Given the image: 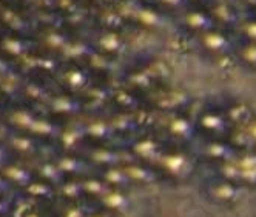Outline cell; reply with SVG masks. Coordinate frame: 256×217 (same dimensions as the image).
<instances>
[{
	"label": "cell",
	"mask_w": 256,
	"mask_h": 217,
	"mask_svg": "<svg viewBox=\"0 0 256 217\" xmlns=\"http://www.w3.org/2000/svg\"><path fill=\"white\" fill-rule=\"evenodd\" d=\"M158 171L162 176V180L170 182H186L190 180L196 171V156L190 154L180 147L166 148L162 153L158 165Z\"/></svg>",
	"instance_id": "1"
},
{
	"label": "cell",
	"mask_w": 256,
	"mask_h": 217,
	"mask_svg": "<svg viewBox=\"0 0 256 217\" xmlns=\"http://www.w3.org/2000/svg\"><path fill=\"white\" fill-rule=\"evenodd\" d=\"M8 188H10V184L0 179V191H2V190H8Z\"/></svg>",
	"instance_id": "22"
},
{
	"label": "cell",
	"mask_w": 256,
	"mask_h": 217,
	"mask_svg": "<svg viewBox=\"0 0 256 217\" xmlns=\"http://www.w3.org/2000/svg\"><path fill=\"white\" fill-rule=\"evenodd\" d=\"M0 160H4V156H2V150H0Z\"/></svg>",
	"instance_id": "24"
},
{
	"label": "cell",
	"mask_w": 256,
	"mask_h": 217,
	"mask_svg": "<svg viewBox=\"0 0 256 217\" xmlns=\"http://www.w3.org/2000/svg\"><path fill=\"white\" fill-rule=\"evenodd\" d=\"M84 180V190H85V196H90L91 199L99 204L100 199L112 190L108 187V184L98 174V176H91V177H85Z\"/></svg>",
	"instance_id": "12"
},
{
	"label": "cell",
	"mask_w": 256,
	"mask_h": 217,
	"mask_svg": "<svg viewBox=\"0 0 256 217\" xmlns=\"http://www.w3.org/2000/svg\"><path fill=\"white\" fill-rule=\"evenodd\" d=\"M16 147L19 150H30L31 148V142H28V140H16Z\"/></svg>",
	"instance_id": "20"
},
{
	"label": "cell",
	"mask_w": 256,
	"mask_h": 217,
	"mask_svg": "<svg viewBox=\"0 0 256 217\" xmlns=\"http://www.w3.org/2000/svg\"><path fill=\"white\" fill-rule=\"evenodd\" d=\"M28 217H38V216H28Z\"/></svg>",
	"instance_id": "25"
},
{
	"label": "cell",
	"mask_w": 256,
	"mask_h": 217,
	"mask_svg": "<svg viewBox=\"0 0 256 217\" xmlns=\"http://www.w3.org/2000/svg\"><path fill=\"white\" fill-rule=\"evenodd\" d=\"M99 176L108 184L110 188L113 190H122V191H130L133 187L130 177H128L124 165H114L108 168H100Z\"/></svg>",
	"instance_id": "10"
},
{
	"label": "cell",
	"mask_w": 256,
	"mask_h": 217,
	"mask_svg": "<svg viewBox=\"0 0 256 217\" xmlns=\"http://www.w3.org/2000/svg\"><path fill=\"white\" fill-rule=\"evenodd\" d=\"M244 128H246V131L248 133L250 139H252L253 143H254V148H256V120L252 119V122H250L247 126H244Z\"/></svg>",
	"instance_id": "19"
},
{
	"label": "cell",
	"mask_w": 256,
	"mask_h": 217,
	"mask_svg": "<svg viewBox=\"0 0 256 217\" xmlns=\"http://www.w3.org/2000/svg\"><path fill=\"white\" fill-rule=\"evenodd\" d=\"M99 207H100V210L113 214V216H120L130 210L132 199L128 196V191L112 188L99 201Z\"/></svg>",
	"instance_id": "7"
},
{
	"label": "cell",
	"mask_w": 256,
	"mask_h": 217,
	"mask_svg": "<svg viewBox=\"0 0 256 217\" xmlns=\"http://www.w3.org/2000/svg\"><path fill=\"white\" fill-rule=\"evenodd\" d=\"M88 217H116V216L110 214V213H106V211H104V210H99V211H96V213H93V214H90Z\"/></svg>",
	"instance_id": "21"
},
{
	"label": "cell",
	"mask_w": 256,
	"mask_h": 217,
	"mask_svg": "<svg viewBox=\"0 0 256 217\" xmlns=\"http://www.w3.org/2000/svg\"><path fill=\"white\" fill-rule=\"evenodd\" d=\"M234 162L240 167V184L244 188H256V150L240 153Z\"/></svg>",
	"instance_id": "8"
},
{
	"label": "cell",
	"mask_w": 256,
	"mask_h": 217,
	"mask_svg": "<svg viewBox=\"0 0 256 217\" xmlns=\"http://www.w3.org/2000/svg\"><path fill=\"white\" fill-rule=\"evenodd\" d=\"M86 159L91 162V165L100 170V168H108V167H114V165H122L126 160H130L132 156L124 157V156H120L119 151L110 150V148H98V150L91 151L90 156H86Z\"/></svg>",
	"instance_id": "9"
},
{
	"label": "cell",
	"mask_w": 256,
	"mask_h": 217,
	"mask_svg": "<svg viewBox=\"0 0 256 217\" xmlns=\"http://www.w3.org/2000/svg\"><path fill=\"white\" fill-rule=\"evenodd\" d=\"M246 188L234 180H227L222 177L213 176L206 179L202 184V193L210 202L221 205V207H232L236 205L244 196Z\"/></svg>",
	"instance_id": "2"
},
{
	"label": "cell",
	"mask_w": 256,
	"mask_h": 217,
	"mask_svg": "<svg viewBox=\"0 0 256 217\" xmlns=\"http://www.w3.org/2000/svg\"><path fill=\"white\" fill-rule=\"evenodd\" d=\"M56 164L65 174H72V176H82L86 174L93 165L88 159L79 157V156H65L59 159Z\"/></svg>",
	"instance_id": "11"
},
{
	"label": "cell",
	"mask_w": 256,
	"mask_h": 217,
	"mask_svg": "<svg viewBox=\"0 0 256 217\" xmlns=\"http://www.w3.org/2000/svg\"><path fill=\"white\" fill-rule=\"evenodd\" d=\"M238 153L233 145L227 139H213L206 140L200 148V159L206 160L212 167L233 162L238 157Z\"/></svg>",
	"instance_id": "3"
},
{
	"label": "cell",
	"mask_w": 256,
	"mask_h": 217,
	"mask_svg": "<svg viewBox=\"0 0 256 217\" xmlns=\"http://www.w3.org/2000/svg\"><path fill=\"white\" fill-rule=\"evenodd\" d=\"M40 174L46 179V180H50V182H52V184H64L65 182V173L59 168V165L58 164H45L42 168H40Z\"/></svg>",
	"instance_id": "16"
},
{
	"label": "cell",
	"mask_w": 256,
	"mask_h": 217,
	"mask_svg": "<svg viewBox=\"0 0 256 217\" xmlns=\"http://www.w3.org/2000/svg\"><path fill=\"white\" fill-rule=\"evenodd\" d=\"M6 210V205L5 204H2V202H0V213H4Z\"/></svg>",
	"instance_id": "23"
},
{
	"label": "cell",
	"mask_w": 256,
	"mask_h": 217,
	"mask_svg": "<svg viewBox=\"0 0 256 217\" xmlns=\"http://www.w3.org/2000/svg\"><path fill=\"white\" fill-rule=\"evenodd\" d=\"M166 151V147L152 139V137H140L138 140H134L130 147V156L134 160L144 162V164H148L156 167L158 162L162 156V153Z\"/></svg>",
	"instance_id": "6"
},
{
	"label": "cell",
	"mask_w": 256,
	"mask_h": 217,
	"mask_svg": "<svg viewBox=\"0 0 256 217\" xmlns=\"http://www.w3.org/2000/svg\"><path fill=\"white\" fill-rule=\"evenodd\" d=\"M122 165H124L128 177H130L133 187L134 185L136 187H148V185H153V184L159 182V180H162L160 173L153 165L144 164V162H139L134 159L126 160Z\"/></svg>",
	"instance_id": "4"
},
{
	"label": "cell",
	"mask_w": 256,
	"mask_h": 217,
	"mask_svg": "<svg viewBox=\"0 0 256 217\" xmlns=\"http://www.w3.org/2000/svg\"><path fill=\"white\" fill-rule=\"evenodd\" d=\"M5 174L14 180V182L20 184V185H31L32 184V174L31 171L25 170V168H17V167H8V170H5Z\"/></svg>",
	"instance_id": "17"
},
{
	"label": "cell",
	"mask_w": 256,
	"mask_h": 217,
	"mask_svg": "<svg viewBox=\"0 0 256 217\" xmlns=\"http://www.w3.org/2000/svg\"><path fill=\"white\" fill-rule=\"evenodd\" d=\"M198 130L200 131V134H202L207 140L228 139V136L232 133V125L221 114L207 113V114H202L199 117Z\"/></svg>",
	"instance_id": "5"
},
{
	"label": "cell",
	"mask_w": 256,
	"mask_h": 217,
	"mask_svg": "<svg viewBox=\"0 0 256 217\" xmlns=\"http://www.w3.org/2000/svg\"><path fill=\"white\" fill-rule=\"evenodd\" d=\"M167 133L170 134L172 140L178 145H186L192 140L193 134H194V128L187 123V122H180V120H176L173 123H170Z\"/></svg>",
	"instance_id": "13"
},
{
	"label": "cell",
	"mask_w": 256,
	"mask_h": 217,
	"mask_svg": "<svg viewBox=\"0 0 256 217\" xmlns=\"http://www.w3.org/2000/svg\"><path fill=\"white\" fill-rule=\"evenodd\" d=\"M62 194L68 199H72V201H78V199L84 197L85 196L84 180H78V179L66 180V182L62 184Z\"/></svg>",
	"instance_id": "14"
},
{
	"label": "cell",
	"mask_w": 256,
	"mask_h": 217,
	"mask_svg": "<svg viewBox=\"0 0 256 217\" xmlns=\"http://www.w3.org/2000/svg\"><path fill=\"white\" fill-rule=\"evenodd\" d=\"M28 193L40 197H52V188L40 182H32L31 185H28Z\"/></svg>",
	"instance_id": "18"
},
{
	"label": "cell",
	"mask_w": 256,
	"mask_h": 217,
	"mask_svg": "<svg viewBox=\"0 0 256 217\" xmlns=\"http://www.w3.org/2000/svg\"><path fill=\"white\" fill-rule=\"evenodd\" d=\"M236 160V159H234ZM227 162V164L221 165H214V176L222 177L227 180H234V182H240V167H238L236 162Z\"/></svg>",
	"instance_id": "15"
}]
</instances>
